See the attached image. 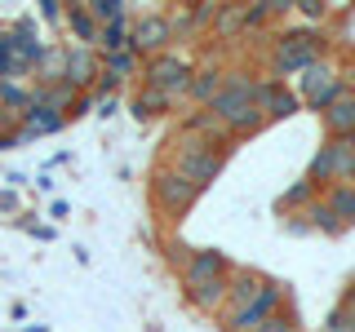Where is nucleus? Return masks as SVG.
<instances>
[{
    "mask_svg": "<svg viewBox=\"0 0 355 332\" xmlns=\"http://www.w3.org/2000/svg\"><path fill=\"white\" fill-rule=\"evenodd\" d=\"M315 199H320V186L311 182V177H302V182H293L288 191H280V199H275V208H280L284 217H288V213H293V217H302L306 208L315 204Z\"/></svg>",
    "mask_w": 355,
    "mask_h": 332,
    "instance_id": "18",
    "label": "nucleus"
},
{
    "mask_svg": "<svg viewBox=\"0 0 355 332\" xmlns=\"http://www.w3.org/2000/svg\"><path fill=\"white\" fill-rule=\"evenodd\" d=\"M36 18L44 22V27H62V22H67V0H40Z\"/></svg>",
    "mask_w": 355,
    "mask_h": 332,
    "instance_id": "31",
    "label": "nucleus"
},
{
    "mask_svg": "<svg viewBox=\"0 0 355 332\" xmlns=\"http://www.w3.org/2000/svg\"><path fill=\"white\" fill-rule=\"evenodd\" d=\"M67 36L71 44H89V49H98V36H103V27H98V18L89 14V5H67Z\"/></svg>",
    "mask_w": 355,
    "mask_h": 332,
    "instance_id": "15",
    "label": "nucleus"
},
{
    "mask_svg": "<svg viewBox=\"0 0 355 332\" xmlns=\"http://www.w3.org/2000/svg\"><path fill=\"white\" fill-rule=\"evenodd\" d=\"M324 133L329 138H355V93H347V98H338L324 116Z\"/></svg>",
    "mask_w": 355,
    "mask_h": 332,
    "instance_id": "17",
    "label": "nucleus"
},
{
    "mask_svg": "<svg viewBox=\"0 0 355 332\" xmlns=\"http://www.w3.org/2000/svg\"><path fill=\"white\" fill-rule=\"evenodd\" d=\"M338 186H355V147H351V155H347V169H342V182Z\"/></svg>",
    "mask_w": 355,
    "mask_h": 332,
    "instance_id": "38",
    "label": "nucleus"
},
{
    "mask_svg": "<svg viewBox=\"0 0 355 332\" xmlns=\"http://www.w3.org/2000/svg\"><path fill=\"white\" fill-rule=\"evenodd\" d=\"M138 98H142V107H147V116H151V120H155V116H169V111L178 107V98L160 93V89H138Z\"/></svg>",
    "mask_w": 355,
    "mask_h": 332,
    "instance_id": "27",
    "label": "nucleus"
},
{
    "mask_svg": "<svg viewBox=\"0 0 355 332\" xmlns=\"http://www.w3.org/2000/svg\"><path fill=\"white\" fill-rule=\"evenodd\" d=\"M89 14L98 18V27H107V22L125 18V14H129V5H125V0H89Z\"/></svg>",
    "mask_w": 355,
    "mask_h": 332,
    "instance_id": "28",
    "label": "nucleus"
},
{
    "mask_svg": "<svg viewBox=\"0 0 355 332\" xmlns=\"http://www.w3.org/2000/svg\"><path fill=\"white\" fill-rule=\"evenodd\" d=\"M129 49L138 53L142 62L155 58V53H164V49H173V27H169V14H133Z\"/></svg>",
    "mask_w": 355,
    "mask_h": 332,
    "instance_id": "7",
    "label": "nucleus"
},
{
    "mask_svg": "<svg viewBox=\"0 0 355 332\" xmlns=\"http://www.w3.org/2000/svg\"><path fill=\"white\" fill-rule=\"evenodd\" d=\"M329 49H333V40H329L324 27H288V31H280V36L271 40L266 75H271V80H280V84L302 80L315 62L329 58Z\"/></svg>",
    "mask_w": 355,
    "mask_h": 332,
    "instance_id": "1",
    "label": "nucleus"
},
{
    "mask_svg": "<svg viewBox=\"0 0 355 332\" xmlns=\"http://www.w3.org/2000/svg\"><path fill=\"white\" fill-rule=\"evenodd\" d=\"M27 107H31V84H22V80H0V111L22 116Z\"/></svg>",
    "mask_w": 355,
    "mask_h": 332,
    "instance_id": "22",
    "label": "nucleus"
},
{
    "mask_svg": "<svg viewBox=\"0 0 355 332\" xmlns=\"http://www.w3.org/2000/svg\"><path fill=\"white\" fill-rule=\"evenodd\" d=\"M103 71H107V75H116L120 84L142 80V58H138L133 49H125V53H111V58H103Z\"/></svg>",
    "mask_w": 355,
    "mask_h": 332,
    "instance_id": "21",
    "label": "nucleus"
},
{
    "mask_svg": "<svg viewBox=\"0 0 355 332\" xmlns=\"http://www.w3.org/2000/svg\"><path fill=\"white\" fill-rule=\"evenodd\" d=\"M49 217H53V221L67 217V199H53V204H49Z\"/></svg>",
    "mask_w": 355,
    "mask_h": 332,
    "instance_id": "40",
    "label": "nucleus"
},
{
    "mask_svg": "<svg viewBox=\"0 0 355 332\" xmlns=\"http://www.w3.org/2000/svg\"><path fill=\"white\" fill-rule=\"evenodd\" d=\"M0 213H5V217H22V199H18L14 186H0Z\"/></svg>",
    "mask_w": 355,
    "mask_h": 332,
    "instance_id": "34",
    "label": "nucleus"
},
{
    "mask_svg": "<svg viewBox=\"0 0 355 332\" xmlns=\"http://www.w3.org/2000/svg\"><path fill=\"white\" fill-rule=\"evenodd\" d=\"M94 107H98V116H116V111H120V98H94Z\"/></svg>",
    "mask_w": 355,
    "mask_h": 332,
    "instance_id": "37",
    "label": "nucleus"
},
{
    "mask_svg": "<svg viewBox=\"0 0 355 332\" xmlns=\"http://www.w3.org/2000/svg\"><path fill=\"white\" fill-rule=\"evenodd\" d=\"M302 217H306V226L315 230V235H329V239H338L342 230H347V226H342V221H338V213H333V208H329V199H324V195H320V199H315V204L306 208Z\"/></svg>",
    "mask_w": 355,
    "mask_h": 332,
    "instance_id": "20",
    "label": "nucleus"
},
{
    "mask_svg": "<svg viewBox=\"0 0 355 332\" xmlns=\"http://www.w3.org/2000/svg\"><path fill=\"white\" fill-rule=\"evenodd\" d=\"M253 102H258V111L266 116V124H275V120H293L297 111H302V98H297V89L271 80V75H262V80H258V93H253Z\"/></svg>",
    "mask_w": 355,
    "mask_h": 332,
    "instance_id": "9",
    "label": "nucleus"
},
{
    "mask_svg": "<svg viewBox=\"0 0 355 332\" xmlns=\"http://www.w3.org/2000/svg\"><path fill=\"white\" fill-rule=\"evenodd\" d=\"M169 155H164V164L169 169H178L187 177V182H196L200 191H209V186L222 177V164H227V151H218L214 142H205V138H191V133H182L178 129L169 142Z\"/></svg>",
    "mask_w": 355,
    "mask_h": 332,
    "instance_id": "2",
    "label": "nucleus"
},
{
    "mask_svg": "<svg viewBox=\"0 0 355 332\" xmlns=\"http://www.w3.org/2000/svg\"><path fill=\"white\" fill-rule=\"evenodd\" d=\"M160 252H164V261H169L173 270L182 275V270H187V261H191V252H196V248H191V243H187L182 235H164V239H160Z\"/></svg>",
    "mask_w": 355,
    "mask_h": 332,
    "instance_id": "26",
    "label": "nucleus"
},
{
    "mask_svg": "<svg viewBox=\"0 0 355 332\" xmlns=\"http://www.w3.org/2000/svg\"><path fill=\"white\" fill-rule=\"evenodd\" d=\"M284 306H288V288L275 284V279H266V288L253 297L249 306L227 310V315H222V332H258L266 319H275Z\"/></svg>",
    "mask_w": 355,
    "mask_h": 332,
    "instance_id": "5",
    "label": "nucleus"
},
{
    "mask_svg": "<svg viewBox=\"0 0 355 332\" xmlns=\"http://www.w3.org/2000/svg\"><path fill=\"white\" fill-rule=\"evenodd\" d=\"M231 279V275H227ZM227 279H209V284H196V288H187V306L200 310V315H227V302H231V284Z\"/></svg>",
    "mask_w": 355,
    "mask_h": 332,
    "instance_id": "13",
    "label": "nucleus"
},
{
    "mask_svg": "<svg viewBox=\"0 0 355 332\" xmlns=\"http://www.w3.org/2000/svg\"><path fill=\"white\" fill-rule=\"evenodd\" d=\"M182 133H191V138H205V142H214L218 151H231V142H236V133H231L222 120L214 116L209 107H196V111H187L182 116Z\"/></svg>",
    "mask_w": 355,
    "mask_h": 332,
    "instance_id": "12",
    "label": "nucleus"
},
{
    "mask_svg": "<svg viewBox=\"0 0 355 332\" xmlns=\"http://www.w3.org/2000/svg\"><path fill=\"white\" fill-rule=\"evenodd\" d=\"M222 75H227V66H222L218 58L196 62V75H191V93H187V102H191V107H209V102L222 93Z\"/></svg>",
    "mask_w": 355,
    "mask_h": 332,
    "instance_id": "14",
    "label": "nucleus"
},
{
    "mask_svg": "<svg viewBox=\"0 0 355 332\" xmlns=\"http://www.w3.org/2000/svg\"><path fill=\"white\" fill-rule=\"evenodd\" d=\"M324 199H329V208L338 213V221L342 226H355V186H333V191H324Z\"/></svg>",
    "mask_w": 355,
    "mask_h": 332,
    "instance_id": "23",
    "label": "nucleus"
},
{
    "mask_svg": "<svg viewBox=\"0 0 355 332\" xmlns=\"http://www.w3.org/2000/svg\"><path fill=\"white\" fill-rule=\"evenodd\" d=\"M98 75H103V53L89 49V44L67 40V84H71L76 93H94Z\"/></svg>",
    "mask_w": 355,
    "mask_h": 332,
    "instance_id": "10",
    "label": "nucleus"
},
{
    "mask_svg": "<svg viewBox=\"0 0 355 332\" xmlns=\"http://www.w3.org/2000/svg\"><path fill=\"white\" fill-rule=\"evenodd\" d=\"M347 93H351L347 80H342V71H338L329 58L315 62V66L302 75V80H297V98H302V107L315 111V116H324V111L338 102V98H347Z\"/></svg>",
    "mask_w": 355,
    "mask_h": 332,
    "instance_id": "6",
    "label": "nucleus"
},
{
    "mask_svg": "<svg viewBox=\"0 0 355 332\" xmlns=\"http://www.w3.org/2000/svg\"><path fill=\"white\" fill-rule=\"evenodd\" d=\"M129 31H133V9H129L125 18H116V22H107V27H103V36H98V53H103V58L125 53L129 49Z\"/></svg>",
    "mask_w": 355,
    "mask_h": 332,
    "instance_id": "19",
    "label": "nucleus"
},
{
    "mask_svg": "<svg viewBox=\"0 0 355 332\" xmlns=\"http://www.w3.org/2000/svg\"><path fill=\"white\" fill-rule=\"evenodd\" d=\"M347 155H351V138H324V147L311 155L306 164V177L320 186V195L333 191L342 182V169H347Z\"/></svg>",
    "mask_w": 355,
    "mask_h": 332,
    "instance_id": "8",
    "label": "nucleus"
},
{
    "mask_svg": "<svg viewBox=\"0 0 355 332\" xmlns=\"http://www.w3.org/2000/svg\"><path fill=\"white\" fill-rule=\"evenodd\" d=\"M227 284H231V302H227V310H240V306H249L253 297H258L262 288H266V279H262L258 270H249V266H236Z\"/></svg>",
    "mask_w": 355,
    "mask_h": 332,
    "instance_id": "16",
    "label": "nucleus"
},
{
    "mask_svg": "<svg viewBox=\"0 0 355 332\" xmlns=\"http://www.w3.org/2000/svg\"><path fill=\"white\" fill-rule=\"evenodd\" d=\"M214 36H218V40L244 36V5H222V14H218V22H214Z\"/></svg>",
    "mask_w": 355,
    "mask_h": 332,
    "instance_id": "24",
    "label": "nucleus"
},
{
    "mask_svg": "<svg viewBox=\"0 0 355 332\" xmlns=\"http://www.w3.org/2000/svg\"><path fill=\"white\" fill-rule=\"evenodd\" d=\"M231 270H236V261H231L222 248H196V252H191V261H187V270L178 275V279H182V293H187V288H196V284L227 279Z\"/></svg>",
    "mask_w": 355,
    "mask_h": 332,
    "instance_id": "11",
    "label": "nucleus"
},
{
    "mask_svg": "<svg viewBox=\"0 0 355 332\" xmlns=\"http://www.w3.org/2000/svg\"><path fill=\"white\" fill-rule=\"evenodd\" d=\"M191 75H196V58L182 49H164L142 62V89H160V93L178 98V102L191 93Z\"/></svg>",
    "mask_w": 355,
    "mask_h": 332,
    "instance_id": "4",
    "label": "nucleus"
},
{
    "mask_svg": "<svg viewBox=\"0 0 355 332\" xmlns=\"http://www.w3.org/2000/svg\"><path fill=\"white\" fill-rule=\"evenodd\" d=\"M320 332H355V315L347 306H333L324 315V324H320Z\"/></svg>",
    "mask_w": 355,
    "mask_h": 332,
    "instance_id": "30",
    "label": "nucleus"
},
{
    "mask_svg": "<svg viewBox=\"0 0 355 332\" xmlns=\"http://www.w3.org/2000/svg\"><path fill=\"white\" fill-rule=\"evenodd\" d=\"M147 195H151V204H155V213H160V217L182 221L196 208L200 186L187 182V177L178 173V169H169V164H155V169H151V182H147Z\"/></svg>",
    "mask_w": 355,
    "mask_h": 332,
    "instance_id": "3",
    "label": "nucleus"
},
{
    "mask_svg": "<svg viewBox=\"0 0 355 332\" xmlns=\"http://www.w3.org/2000/svg\"><path fill=\"white\" fill-rule=\"evenodd\" d=\"M258 332H302V328H297V310H293V306H284L280 315H275V319H266V324H262Z\"/></svg>",
    "mask_w": 355,
    "mask_h": 332,
    "instance_id": "33",
    "label": "nucleus"
},
{
    "mask_svg": "<svg viewBox=\"0 0 355 332\" xmlns=\"http://www.w3.org/2000/svg\"><path fill=\"white\" fill-rule=\"evenodd\" d=\"M0 80H22L18 44H14V36H9V27H0Z\"/></svg>",
    "mask_w": 355,
    "mask_h": 332,
    "instance_id": "25",
    "label": "nucleus"
},
{
    "mask_svg": "<svg viewBox=\"0 0 355 332\" xmlns=\"http://www.w3.org/2000/svg\"><path fill=\"white\" fill-rule=\"evenodd\" d=\"M14 147H22V138H18V129H14V133H0V151H14Z\"/></svg>",
    "mask_w": 355,
    "mask_h": 332,
    "instance_id": "39",
    "label": "nucleus"
},
{
    "mask_svg": "<svg viewBox=\"0 0 355 332\" xmlns=\"http://www.w3.org/2000/svg\"><path fill=\"white\" fill-rule=\"evenodd\" d=\"M351 147H355V138H351Z\"/></svg>",
    "mask_w": 355,
    "mask_h": 332,
    "instance_id": "41",
    "label": "nucleus"
},
{
    "mask_svg": "<svg viewBox=\"0 0 355 332\" xmlns=\"http://www.w3.org/2000/svg\"><path fill=\"white\" fill-rule=\"evenodd\" d=\"M18 230H22V235H31V239H40V243H49V239H53V226H40V221H27V213L18 217Z\"/></svg>",
    "mask_w": 355,
    "mask_h": 332,
    "instance_id": "35",
    "label": "nucleus"
},
{
    "mask_svg": "<svg viewBox=\"0 0 355 332\" xmlns=\"http://www.w3.org/2000/svg\"><path fill=\"white\" fill-rule=\"evenodd\" d=\"M293 14H297V18H306L311 27H315V22H329L333 9L324 5V0H297V9H293Z\"/></svg>",
    "mask_w": 355,
    "mask_h": 332,
    "instance_id": "32",
    "label": "nucleus"
},
{
    "mask_svg": "<svg viewBox=\"0 0 355 332\" xmlns=\"http://www.w3.org/2000/svg\"><path fill=\"white\" fill-rule=\"evenodd\" d=\"M275 14H271V0H258V5H244V31H262L271 27Z\"/></svg>",
    "mask_w": 355,
    "mask_h": 332,
    "instance_id": "29",
    "label": "nucleus"
},
{
    "mask_svg": "<svg viewBox=\"0 0 355 332\" xmlns=\"http://www.w3.org/2000/svg\"><path fill=\"white\" fill-rule=\"evenodd\" d=\"M338 71H342V80H347V89L355 93V53H347V62H342Z\"/></svg>",
    "mask_w": 355,
    "mask_h": 332,
    "instance_id": "36",
    "label": "nucleus"
}]
</instances>
